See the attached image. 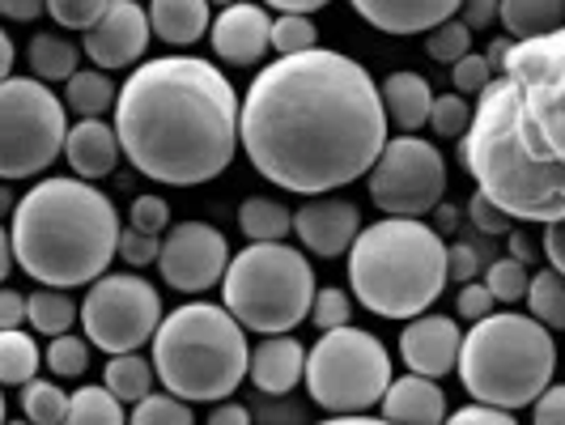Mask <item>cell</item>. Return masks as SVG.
<instances>
[{"mask_svg": "<svg viewBox=\"0 0 565 425\" xmlns=\"http://www.w3.org/2000/svg\"><path fill=\"white\" fill-rule=\"evenodd\" d=\"M383 85L344 52L273 60L243 98V149L273 188L328 196L379 167L387 149Z\"/></svg>", "mask_w": 565, "mask_h": 425, "instance_id": "obj_1", "label": "cell"}, {"mask_svg": "<svg viewBox=\"0 0 565 425\" xmlns=\"http://www.w3.org/2000/svg\"><path fill=\"white\" fill-rule=\"evenodd\" d=\"M459 162L514 222L565 217V26L514 43L477 98Z\"/></svg>", "mask_w": 565, "mask_h": 425, "instance_id": "obj_2", "label": "cell"}, {"mask_svg": "<svg viewBox=\"0 0 565 425\" xmlns=\"http://www.w3.org/2000/svg\"><path fill=\"white\" fill-rule=\"evenodd\" d=\"M115 132L124 158L153 183L200 188L234 162L243 141L238 94L217 64L162 56L119 85Z\"/></svg>", "mask_w": 565, "mask_h": 425, "instance_id": "obj_3", "label": "cell"}, {"mask_svg": "<svg viewBox=\"0 0 565 425\" xmlns=\"http://www.w3.org/2000/svg\"><path fill=\"white\" fill-rule=\"evenodd\" d=\"M119 209L94 183L52 174L18 200L9 238L18 268L43 289H77L107 277L119 255Z\"/></svg>", "mask_w": 565, "mask_h": 425, "instance_id": "obj_4", "label": "cell"}, {"mask_svg": "<svg viewBox=\"0 0 565 425\" xmlns=\"http://www.w3.org/2000/svg\"><path fill=\"white\" fill-rule=\"evenodd\" d=\"M447 243L417 217H383L358 234L349 252L353 298L379 319H422L451 281Z\"/></svg>", "mask_w": 565, "mask_h": 425, "instance_id": "obj_5", "label": "cell"}, {"mask_svg": "<svg viewBox=\"0 0 565 425\" xmlns=\"http://www.w3.org/2000/svg\"><path fill=\"white\" fill-rule=\"evenodd\" d=\"M149 362L174 400L222 404L243 379H252V344L247 328L222 302H188L162 319Z\"/></svg>", "mask_w": 565, "mask_h": 425, "instance_id": "obj_6", "label": "cell"}, {"mask_svg": "<svg viewBox=\"0 0 565 425\" xmlns=\"http://www.w3.org/2000/svg\"><path fill=\"white\" fill-rule=\"evenodd\" d=\"M553 374L557 340L532 315L498 311L484 323H472V332H463L459 383L477 404L507 413L527 408L553 387Z\"/></svg>", "mask_w": 565, "mask_h": 425, "instance_id": "obj_7", "label": "cell"}, {"mask_svg": "<svg viewBox=\"0 0 565 425\" xmlns=\"http://www.w3.org/2000/svg\"><path fill=\"white\" fill-rule=\"evenodd\" d=\"M315 298H319L315 268L289 243H252L247 252L230 259V273L222 281V307L247 332L264 337H289L302 319H311Z\"/></svg>", "mask_w": 565, "mask_h": 425, "instance_id": "obj_8", "label": "cell"}, {"mask_svg": "<svg viewBox=\"0 0 565 425\" xmlns=\"http://www.w3.org/2000/svg\"><path fill=\"white\" fill-rule=\"evenodd\" d=\"M392 383L387 344L353 323L323 332L307 358V392L328 417H366L374 404H383Z\"/></svg>", "mask_w": 565, "mask_h": 425, "instance_id": "obj_9", "label": "cell"}, {"mask_svg": "<svg viewBox=\"0 0 565 425\" xmlns=\"http://www.w3.org/2000/svg\"><path fill=\"white\" fill-rule=\"evenodd\" d=\"M64 98L52 94L39 77L0 82V179L18 183L34 179L56 162L68 145Z\"/></svg>", "mask_w": 565, "mask_h": 425, "instance_id": "obj_10", "label": "cell"}, {"mask_svg": "<svg viewBox=\"0 0 565 425\" xmlns=\"http://www.w3.org/2000/svg\"><path fill=\"white\" fill-rule=\"evenodd\" d=\"M162 298L141 273H107L82 298V332L107 358L141 353L145 340L162 328Z\"/></svg>", "mask_w": 565, "mask_h": 425, "instance_id": "obj_11", "label": "cell"}, {"mask_svg": "<svg viewBox=\"0 0 565 425\" xmlns=\"http://www.w3.org/2000/svg\"><path fill=\"white\" fill-rule=\"evenodd\" d=\"M447 192V167L438 145L425 137H392L379 167L370 170V196L387 217H417L434 213Z\"/></svg>", "mask_w": 565, "mask_h": 425, "instance_id": "obj_12", "label": "cell"}, {"mask_svg": "<svg viewBox=\"0 0 565 425\" xmlns=\"http://www.w3.org/2000/svg\"><path fill=\"white\" fill-rule=\"evenodd\" d=\"M230 259H234L230 243L217 226H209V222H179L162 238L158 273L179 294H204V289L226 281Z\"/></svg>", "mask_w": 565, "mask_h": 425, "instance_id": "obj_13", "label": "cell"}, {"mask_svg": "<svg viewBox=\"0 0 565 425\" xmlns=\"http://www.w3.org/2000/svg\"><path fill=\"white\" fill-rule=\"evenodd\" d=\"M153 39V22H149V9L137 0H111L107 18L89 30L82 39L85 60H94L98 73H111V68H128L145 56Z\"/></svg>", "mask_w": 565, "mask_h": 425, "instance_id": "obj_14", "label": "cell"}, {"mask_svg": "<svg viewBox=\"0 0 565 425\" xmlns=\"http://www.w3.org/2000/svg\"><path fill=\"white\" fill-rule=\"evenodd\" d=\"M362 209L353 200L340 196H315L307 200L302 209H294V234L298 243L311 255H323V259H337V255H349L358 234H362Z\"/></svg>", "mask_w": 565, "mask_h": 425, "instance_id": "obj_15", "label": "cell"}, {"mask_svg": "<svg viewBox=\"0 0 565 425\" xmlns=\"http://www.w3.org/2000/svg\"><path fill=\"white\" fill-rule=\"evenodd\" d=\"M459 353H463V332L451 315H422L413 323H404L399 332V358L408 374L422 379H447L451 370H459Z\"/></svg>", "mask_w": 565, "mask_h": 425, "instance_id": "obj_16", "label": "cell"}, {"mask_svg": "<svg viewBox=\"0 0 565 425\" xmlns=\"http://www.w3.org/2000/svg\"><path fill=\"white\" fill-rule=\"evenodd\" d=\"M209 43L230 64H255L273 52V13L264 4H226L209 30Z\"/></svg>", "mask_w": 565, "mask_h": 425, "instance_id": "obj_17", "label": "cell"}, {"mask_svg": "<svg viewBox=\"0 0 565 425\" xmlns=\"http://www.w3.org/2000/svg\"><path fill=\"white\" fill-rule=\"evenodd\" d=\"M455 0H358V13L383 34H434L459 18Z\"/></svg>", "mask_w": 565, "mask_h": 425, "instance_id": "obj_18", "label": "cell"}, {"mask_svg": "<svg viewBox=\"0 0 565 425\" xmlns=\"http://www.w3.org/2000/svg\"><path fill=\"white\" fill-rule=\"evenodd\" d=\"M307 358L294 337H264L252 349V383L264 396H289L307 379Z\"/></svg>", "mask_w": 565, "mask_h": 425, "instance_id": "obj_19", "label": "cell"}, {"mask_svg": "<svg viewBox=\"0 0 565 425\" xmlns=\"http://www.w3.org/2000/svg\"><path fill=\"white\" fill-rule=\"evenodd\" d=\"M379 408H383V422L392 425H447V392L422 374L396 379Z\"/></svg>", "mask_w": 565, "mask_h": 425, "instance_id": "obj_20", "label": "cell"}, {"mask_svg": "<svg viewBox=\"0 0 565 425\" xmlns=\"http://www.w3.org/2000/svg\"><path fill=\"white\" fill-rule=\"evenodd\" d=\"M64 158L77 179H103L111 174L115 162L124 158V145H119V132L107 119H77L73 132H68V145H64Z\"/></svg>", "mask_w": 565, "mask_h": 425, "instance_id": "obj_21", "label": "cell"}, {"mask_svg": "<svg viewBox=\"0 0 565 425\" xmlns=\"http://www.w3.org/2000/svg\"><path fill=\"white\" fill-rule=\"evenodd\" d=\"M434 89L422 73H392L383 82V111L387 124L399 128V137H417V128H429V115H434Z\"/></svg>", "mask_w": 565, "mask_h": 425, "instance_id": "obj_22", "label": "cell"}, {"mask_svg": "<svg viewBox=\"0 0 565 425\" xmlns=\"http://www.w3.org/2000/svg\"><path fill=\"white\" fill-rule=\"evenodd\" d=\"M149 22L153 34L170 43V47H192L196 39H204V30H213V9L204 0H153L149 4Z\"/></svg>", "mask_w": 565, "mask_h": 425, "instance_id": "obj_23", "label": "cell"}, {"mask_svg": "<svg viewBox=\"0 0 565 425\" xmlns=\"http://www.w3.org/2000/svg\"><path fill=\"white\" fill-rule=\"evenodd\" d=\"M82 56L77 52V43L73 39H64L56 30H39V34H30L26 43V60H30V77H39V82H73L82 68Z\"/></svg>", "mask_w": 565, "mask_h": 425, "instance_id": "obj_24", "label": "cell"}, {"mask_svg": "<svg viewBox=\"0 0 565 425\" xmlns=\"http://www.w3.org/2000/svg\"><path fill=\"white\" fill-rule=\"evenodd\" d=\"M498 22L510 30V43H532L565 26V0H502Z\"/></svg>", "mask_w": 565, "mask_h": 425, "instance_id": "obj_25", "label": "cell"}, {"mask_svg": "<svg viewBox=\"0 0 565 425\" xmlns=\"http://www.w3.org/2000/svg\"><path fill=\"white\" fill-rule=\"evenodd\" d=\"M153 379H158V370L153 362H145L141 353H124V358H111L107 370H103V387L111 392L119 404H141V400L153 396Z\"/></svg>", "mask_w": 565, "mask_h": 425, "instance_id": "obj_26", "label": "cell"}, {"mask_svg": "<svg viewBox=\"0 0 565 425\" xmlns=\"http://www.w3.org/2000/svg\"><path fill=\"white\" fill-rule=\"evenodd\" d=\"M238 226L252 243H285V234H294V209L273 196H247L238 209Z\"/></svg>", "mask_w": 565, "mask_h": 425, "instance_id": "obj_27", "label": "cell"}, {"mask_svg": "<svg viewBox=\"0 0 565 425\" xmlns=\"http://www.w3.org/2000/svg\"><path fill=\"white\" fill-rule=\"evenodd\" d=\"M26 302H30V328L52 340L68 337L73 323L82 319V307L68 298V289H34Z\"/></svg>", "mask_w": 565, "mask_h": 425, "instance_id": "obj_28", "label": "cell"}, {"mask_svg": "<svg viewBox=\"0 0 565 425\" xmlns=\"http://www.w3.org/2000/svg\"><path fill=\"white\" fill-rule=\"evenodd\" d=\"M64 103H68V111H77L82 119H103V115L119 107V89L111 85L107 73H98V68H82L68 89H64Z\"/></svg>", "mask_w": 565, "mask_h": 425, "instance_id": "obj_29", "label": "cell"}, {"mask_svg": "<svg viewBox=\"0 0 565 425\" xmlns=\"http://www.w3.org/2000/svg\"><path fill=\"white\" fill-rule=\"evenodd\" d=\"M47 353H39V344L30 332H0V383L9 387H26L39 379Z\"/></svg>", "mask_w": 565, "mask_h": 425, "instance_id": "obj_30", "label": "cell"}, {"mask_svg": "<svg viewBox=\"0 0 565 425\" xmlns=\"http://www.w3.org/2000/svg\"><path fill=\"white\" fill-rule=\"evenodd\" d=\"M64 425H128V413L103 383H85V387L73 392Z\"/></svg>", "mask_w": 565, "mask_h": 425, "instance_id": "obj_31", "label": "cell"}, {"mask_svg": "<svg viewBox=\"0 0 565 425\" xmlns=\"http://www.w3.org/2000/svg\"><path fill=\"white\" fill-rule=\"evenodd\" d=\"M527 311L544 328H565V277L544 268L532 273V289H527Z\"/></svg>", "mask_w": 565, "mask_h": 425, "instance_id": "obj_32", "label": "cell"}, {"mask_svg": "<svg viewBox=\"0 0 565 425\" xmlns=\"http://www.w3.org/2000/svg\"><path fill=\"white\" fill-rule=\"evenodd\" d=\"M18 400H22V417H26L30 425H64L68 404H73V396H64L60 383H52V379H34V383H26Z\"/></svg>", "mask_w": 565, "mask_h": 425, "instance_id": "obj_33", "label": "cell"}, {"mask_svg": "<svg viewBox=\"0 0 565 425\" xmlns=\"http://www.w3.org/2000/svg\"><path fill=\"white\" fill-rule=\"evenodd\" d=\"M484 285H489V294L498 298V302H527V289H532V273H527V264H519V259H493L489 268H484Z\"/></svg>", "mask_w": 565, "mask_h": 425, "instance_id": "obj_34", "label": "cell"}, {"mask_svg": "<svg viewBox=\"0 0 565 425\" xmlns=\"http://www.w3.org/2000/svg\"><path fill=\"white\" fill-rule=\"evenodd\" d=\"M429 128L443 141H463L468 128H472V103L463 94H438L434 98V115H429Z\"/></svg>", "mask_w": 565, "mask_h": 425, "instance_id": "obj_35", "label": "cell"}, {"mask_svg": "<svg viewBox=\"0 0 565 425\" xmlns=\"http://www.w3.org/2000/svg\"><path fill=\"white\" fill-rule=\"evenodd\" d=\"M315 47H319V30H315L311 18L273 13V52L277 56H302V52H315Z\"/></svg>", "mask_w": 565, "mask_h": 425, "instance_id": "obj_36", "label": "cell"}, {"mask_svg": "<svg viewBox=\"0 0 565 425\" xmlns=\"http://www.w3.org/2000/svg\"><path fill=\"white\" fill-rule=\"evenodd\" d=\"M425 52H429V60H434V64H451V68H455L459 60L472 56V30L455 18V22L438 26L434 34H425Z\"/></svg>", "mask_w": 565, "mask_h": 425, "instance_id": "obj_37", "label": "cell"}, {"mask_svg": "<svg viewBox=\"0 0 565 425\" xmlns=\"http://www.w3.org/2000/svg\"><path fill=\"white\" fill-rule=\"evenodd\" d=\"M128 425H196V417H192V404L188 400H174L170 392H162V396L141 400L128 413Z\"/></svg>", "mask_w": 565, "mask_h": 425, "instance_id": "obj_38", "label": "cell"}, {"mask_svg": "<svg viewBox=\"0 0 565 425\" xmlns=\"http://www.w3.org/2000/svg\"><path fill=\"white\" fill-rule=\"evenodd\" d=\"M107 9H111V0H47V18L56 26L82 30V34L98 26L107 18Z\"/></svg>", "mask_w": 565, "mask_h": 425, "instance_id": "obj_39", "label": "cell"}, {"mask_svg": "<svg viewBox=\"0 0 565 425\" xmlns=\"http://www.w3.org/2000/svg\"><path fill=\"white\" fill-rule=\"evenodd\" d=\"M47 370L56 374V379H82L85 370H89V340L82 337H56L47 344Z\"/></svg>", "mask_w": 565, "mask_h": 425, "instance_id": "obj_40", "label": "cell"}, {"mask_svg": "<svg viewBox=\"0 0 565 425\" xmlns=\"http://www.w3.org/2000/svg\"><path fill=\"white\" fill-rule=\"evenodd\" d=\"M349 319H353V294H344L340 285L319 289V298H315V307H311L315 328H319V332H340V328H349Z\"/></svg>", "mask_w": 565, "mask_h": 425, "instance_id": "obj_41", "label": "cell"}, {"mask_svg": "<svg viewBox=\"0 0 565 425\" xmlns=\"http://www.w3.org/2000/svg\"><path fill=\"white\" fill-rule=\"evenodd\" d=\"M128 222H132V230H141V234L167 238V234H170V204L162 196H137V200H132Z\"/></svg>", "mask_w": 565, "mask_h": 425, "instance_id": "obj_42", "label": "cell"}, {"mask_svg": "<svg viewBox=\"0 0 565 425\" xmlns=\"http://www.w3.org/2000/svg\"><path fill=\"white\" fill-rule=\"evenodd\" d=\"M493 77H498V68L489 64V56H477V52H472L468 60H459V64L451 68L455 89H459V94H477V98L493 85Z\"/></svg>", "mask_w": 565, "mask_h": 425, "instance_id": "obj_43", "label": "cell"}, {"mask_svg": "<svg viewBox=\"0 0 565 425\" xmlns=\"http://www.w3.org/2000/svg\"><path fill=\"white\" fill-rule=\"evenodd\" d=\"M119 259L141 273L145 264H158V259H162V238L141 234V230H124V234H119Z\"/></svg>", "mask_w": 565, "mask_h": 425, "instance_id": "obj_44", "label": "cell"}, {"mask_svg": "<svg viewBox=\"0 0 565 425\" xmlns=\"http://www.w3.org/2000/svg\"><path fill=\"white\" fill-rule=\"evenodd\" d=\"M455 311L463 315L468 323H484L489 315H498V298L489 294V285H484V281L459 285V298H455Z\"/></svg>", "mask_w": 565, "mask_h": 425, "instance_id": "obj_45", "label": "cell"}, {"mask_svg": "<svg viewBox=\"0 0 565 425\" xmlns=\"http://www.w3.org/2000/svg\"><path fill=\"white\" fill-rule=\"evenodd\" d=\"M468 217L477 222V230L493 234V238H498V234H514V217H510L507 209H498L484 192H477V196L468 200Z\"/></svg>", "mask_w": 565, "mask_h": 425, "instance_id": "obj_46", "label": "cell"}, {"mask_svg": "<svg viewBox=\"0 0 565 425\" xmlns=\"http://www.w3.org/2000/svg\"><path fill=\"white\" fill-rule=\"evenodd\" d=\"M22 323H30V302L18 289H0V332H22Z\"/></svg>", "mask_w": 565, "mask_h": 425, "instance_id": "obj_47", "label": "cell"}, {"mask_svg": "<svg viewBox=\"0 0 565 425\" xmlns=\"http://www.w3.org/2000/svg\"><path fill=\"white\" fill-rule=\"evenodd\" d=\"M447 264H451V281L459 285H472L477 273H481V255H477V247H468V243H451Z\"/></svg>", "mask_w": 565, "mask_h": 425, "instance_id": "obj_48", "label": "cell"}, {"mask_svg": "<svg viewBox=\"0 0 565 425\" xmlns=\"http://www.w3.org/2000/svg\"><path fill=\"white\" fill-rule=\"evenodd\" d=\"M447 425H519L514 422V413L507 408H489V404H468V408H459L447 417Z\"/></svg>", "mask_w": 565, "mask_h": 425, "instance_id": "obj_49", "label": "cell"}, {"mask_svg": "<svg viewBox=\"0 0 565 425\" xmlns=\"http://www.w3.org/2000/svg\"><path fill=\"white\" fill-rule=\"evenodd\" d=\"M532 422L536 425H565V383H553V387L532 404Z\"/></svg>", "mask_w": 565, "mask_h": 425, "instance_id": "obj_50", "label": "cell"}, {"mask_svg": "<svg viewBox=\"0 0 565 425\" xmlns=\"http://www.w3.org/2000/svg\"><path fill=\"white\" fill-rule=\"evenodd\" d=\"M498 9H502V4H493V0H468V4L459 9V22L468 30H484L498 22Z\"/></svg>", "mask_w": 565, "mask_h": 425, "instance_id": "obj_51", "label": "cell"}, {"mask_svg": "<svg viewBox=\"0 0 565 425\" xmlns=\"http://www.w3.org/2000/svg\"><path fill=\"white\" fill-rule=\"evenodd\" d=\"M544 259H548L553 273L565 277V217L553 222V226H544Z\"/></svg>", "mask_w": 565, "mask_h": 425, "instance_id": "obj_52", "label": "cell"}, {"mask_svg": "<svg viewBox=\"0 0 565 425\" xmlns=\"http://www.w3.org/2000/svg\"><path fill=\"white\" fill-rule=\"evenodd\" d=\"M204 425H252V413L238 400H222V404H213V413H209Z\"/></svg>", "mask_w": 565, "mask_h": 425, "instance_id": "obj_53", "label": "cell"}, {"mask_svg": "<svg viewBox=\"0 0 565 425\" xmlns=\"http://www.w3.org/2000/svg\"><path fill=\"white\" fill-rule=\"evenodd\" d=\"M0 13L13 18V22H34V18L47 13V4L43 0H0Z\"/></svg>", "mask_w": 565, "mask_h": 425, "instance_id": "obj_54", "label": "cell"}, {"mask_svg": "<svg viewBox=\"0 0 565 425\" xmlns=\"http://www.w3.org/2000/svg\"><path fill=\"white\" fill-rule=\"evenodd\" d=\"M323 4L319 0H277L273 13H285V18H315Z\"/></svg>", "mask_w": 565, "mask_h": 425, "instance_id": "obj_55", "label": "cell"}, {"mask_svg": "<svg viewBox=\"0 0 565 425\" xmlns=\"http://www.w3.org/2000/svg\"><path fill=\"white\" fill-rule=\"evenodd\" d=\"M510 259H519V264H532V259H536V247H532V238H527L523 230L510 234Z\"/></svg>", "mask_w": 565, "mask_h": 425, "instance_id": "obj_56", "label": "cell"}, {"mask_svg": "<svg viewBox=\"0 0 565 425\" xmlns=\"http://www.w3.org/2000/svg\"><path fill=\"white\" fill-rule=\"evenodd\" d=\"M9 77H13V34L0 30V82H9Z\"/></svg>", "mask_w": 565, "mask_h": 425, "instance_id": "obj_57", "label": "cell"}, {"mask_svg": "<svg viewBox=\"0 0 565 425\" xmlns=\"http://www.w3.org/2000/svg\"><path fill=\"white\" fill-rule=\"evenodd\" d=\"M315 425H392V422H383V417H323V422Z\"/></svg>", "mask_w": 565, "mask_h": 425, "instance_id": "obj_58", "label": "cell"}, {"mask_svg": "<svg viewBox=\"0 0 565 425\" xmlns=\"http://www.w3.org/2000/svg\"><path fill=\"white\" fill-rule=\"evenodd\" d=\"M451 222H455V209L443 204V209H438V226H451Z\"/></svg>", "mask_w": 565, "mask_h": 425, "instance_id": "obj_59", "label": "cell"}, {"mask_svg": "<svg viewBox=\"0 0 565 425\" xmlns=\"http://www.w3.org/2000/svg\"><path fill=\"white\" fill-rule=\"evenodd\" d=\"M4 425H30V422H26V417H22V422H4Z\"/></svg>", "mask_w": 565, "mask_h": 425, "instance_id": "obj_60", "label": "cell"}]
</instances>
